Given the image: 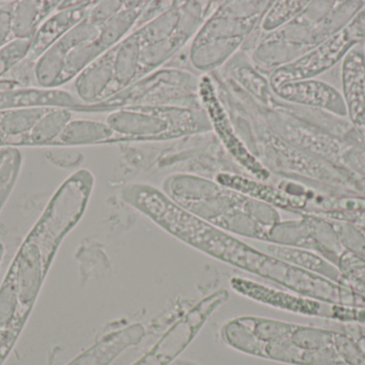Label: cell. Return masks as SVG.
<instances>
[{
  "label": "cell",
  "mask_w": 365,
  "mask_h": 365,
  "mask_svg": "<svg viewBox=\"0 0 365 365\" xmlns=\"http://www.w3.org/2000/svg\"><path fill=\"white\" fill-rule=\"evenodd\" d=\"M122 199L153 221L160 229L191 248L249 274L293 289H302L299 270L265 254L191 214L163 191L147 184H130L121 190Z\"/></svg>",
  "instance_id": "1"
},
{
  "label": "cell",
  "mask_w": 365,
  "mask_h": 365,
  "mask_svg": "<svg viewBox=\"0 0 365 365\" xmlns=\"http://www.w3.org/2000/svg\"><path fill=\"white\" fill-rule=\"evenodd\" d=\"M163 192L182 209L232 235L268 242L279 221L272 206L205 176L173 174L164 180Z\"/></svg>",
  "instance_id": "2"
},
{
  "label": "cell",
  "mask_w": 365,
  "mask_h": 365,
  "mask_svg": "<svg viewBox=\"0 0 365 365\" xmlns=\"http://www.w3.org/2000/svg\"><path fill=\"white\" fill-rule=\"evenodd\" d=\"M272 4L218 2L187 46L189 69L200 76L222 69L242 51Z\"/></svg>",
  "instance_id": "3"
},
{
  "label": "cell",
  "mask_w": 365,
  "mask_h": 365,
  "mask_svg": "<svg viewBox=\"0 0 365 365\" xmlns=\"http://www.w3.org/2000/svg\"><path fill=\"white\" fill-rule=\"evenodd\" d=\"M118 147L126 164L145 171L175 169L173 174L245 175L212 132L158 143L120 144Z\"/></svg>",
  "instance_id": "4"
},
{
  "label": "cell",
  "mask_w": 365,
  "mask_h": 365,
  "mask_svg": "<svg viewBox=\"0 0 365 365\" xmlns=\"http://www.w3.org/2000/svg\"><path fill=\"white\" fill-rule=\"evenodd\" d=\"M219 1H171L145 25L133 30L139 45L141 79L182 53Z\"/></svg>",
  "instance_id": "5"
},
{
  "label": "cell",
  "mask_w": 365,
  "mask_h": 365,
  "mask_svg": "<svg viewBox=\"0 0 365 365\" xmlns=\"http://www.w3.org/2000/svg\"><path fill=\"white\" fill-rule=\"evenodd\" d=\"M105 122L115 134V145L158 143L212 132L204 109L124 107L108 113Z\"/></svg>",
  "instance_id": "6"
},
{
  "label": "cell",
  "mask_w": 365,
  "mask_h": 365,
  "mask_svg": "<svg viewBox=\"0 0 365 365\" xmlns=\"http://www.w3.org/2000/svg\"><path fill=\"white\" fill-rule=\"evenodd\" d=\"M200 77L187 69L166 66L104 102L86 104L85 113H110L134 106L203 109L199 94Z\"/></svg>",
  "instance_id": "7"
},
{
  "label": "cell",
  "mask_w": 365,
  "mask_h": 365,
  "mask_svg": "<svg viewBox=\"0 0 365 365\" xmlns=\"http://www.w3.org/2000/svg\"><path fill=\"white\" fill-rule=\"evenodd\" d=\"M229 291L218 289L187 311L163 334L158 342L132 365H170L188 347L206 321L229 300Z\"/></svg>",
  "instance_id": "8"
},
{
  "label": "cell",
  "mask_w": 365,
  "mask_h": 365,
  "mask_svg": "<svg viewBox=\"0 0 365 365\" xmlns=\"http://www.w3.org/2000/svg\"><path fill=\"white\" fill-rule=\"evenodd\" d=\"M199 94L202 106L205 109L212 124V133L232 160L249 177L259 181H266L269 178V171L257 160L238 136L210 75H201L200 77Z\"/></svg>",
  "instance_id": "9"
},
{
  "label": "cell",
  "mask_w": 365,
  "mask_h": 365,
  "mask_svg": "<svg viewBox=\"0 0 365 365\" xmlns=\"http://www.w3.org/2000/svg\"><path fill=\"white\" fill-rule=\"evenodd\" d=\"M365 21L358 19L334 36L328 39L321 46L307 55L289 62L268 75L272 89L292 81H306L325 69L331 66L345 51L364 34Z\"/></svg>",
  "instance_id": "10"
},
{
  "label": "cell",
  "mask_w": 365,
  "mask_h": 365,
  "mask_svg": "<svg viewBox=\"0 0 365 365\" xmlns=\"http://www.w3.org/2000/svg\"><path fill=\"white\" fill-rule=\"evenodd\" d=\"M101 27L102 25L94 23L87 15L85 19L48 47L34 64L36 86L46 89L58 88L68 53L75 47L98 38Z\"/></svg>",
  "instance_id": "11"
},
{
  "label": "cell",
  "mask_w": 365,
  "mask_h": 365,
  "mask_svg": "<svg viewBox=\"0 0 365 365\" xmlns=\"http://www.w3.org/2000/svg\"><path fill=\"white\" fill-rule=\"evenodd\" d=\"M66 109L85 113L86 104L61 88L30 87L0 91V113L19 109Z\"/></svg>",
  "instance_id": "12"
},
{
  "label": "cell",
  "mask_w": 365,
  "mask_h": 365,
  "mask_svg": "<svg viewBox=\"0 0 365 365\" xmlns=\"http://www.w3.org/2000/svg\"><path fill=\"white\" fill-rule=\"evenodd\" d=\"M96 2L83 1L73 8L56 11L40 26L34 34L26 57L36 62L48 47L85 19Z\"/></svg>",
  "instance_id": "13"
},
{
  "label": "cell",
  "mask_w": 365,
  "mask_h": 365,
  "mask_svg": "<svg viewBox=\"0 0 365 365\" xmlns=\"http://www.w3.org/2000/svg\"><path fill=\"white\" fill-rule=\"evenodd\" d=\"M280 100L295 104L312 105L336 111L344 109L340 94L326 84L315 81H298L283 84L272 90Z\"/></svg>",
  "instance_id": "14"
},
{
  "label": "cell",
  "mask_w": 365,
  "mask_h": 365,
  "mask_svg": "<svg viewBox=\"0 0 365 365\" xmlns=\"http://www.w3.org/2000/svg\"><path fill=\"white\" fill-rule=\"evenodd\" d=\"M344 94L349 115L355 124H365V61L361 51L351 49L343 68Z\"/></svg>",
  "instance_id": "15"
},
{
  "label": "cell",
  "mask_w": 365,
  "mask_h": 365,
  "mask_svg": "<svg viewBox=\"0 0 365 365\" xmlns=\"http://www.w3.org/2000/svg\"><path fill=\"white\" fill-rule=\"evenodd\" d=\"M60 1L23 0L13 6V40H32L40 26L57 11Z\"/></svg>",
  "instance_id": "16"
},
{
  "label": "cell",
  "mask_w": 365,
  "mask_h": 365,
  "mask_svg": "<svg viewBox=\"0 0 365 365\" xmlns=\"http://www.w3.org/2000/svg\"><path fill=\"white\" fill-rule=\"evenodd\" d=\"M115 134L106 122L91 119H73L68 122L51 147H81V146L109 145Z\"/></svg>",
  "instance_id": "17"
},
{
  "label": "cell",
  "mask_w": 365,
  "mask_h": 365,
  "mask_svg": "<svg viewBox=\"0 0 365 365\" xmlns=\"http://www.w3.org/2000/svg\"><path fill=\"white\" fill-rule=\"evenodd\" d=\"M71 120H73V111L70 109L58 107L47 109L31 132L24 137L21 146L51 147Z\"/></svg>",
  "instance_id": "18"
},
{
  "label": "cell",
  "mask_w": 365,
  "mask_h": 365,
  "mask_svg": "<svg viewBox=\"0 0 365 365\" xmlns=\"http://www.w3.org/2000/svg\"><path fill=\"white\" fill-rule=\"evenodd\" d=\"M48 109H19L0 113V129L2 133L12 141L13 147L21 146V141L27 136L36 122L42 118Z\"/></svg>",
  "instance_id": "19"
},
{
  "label": "cell",
  "mask_w": 365,
  "mask_h": 365,
  "mask_svg": "<svg viewBox=\"0 0 365 365\" xmlns=\"http://www.w3.org/2000/svg\"><path fill=\"white\" fill-rule=\"evenodd\" d=\"M23 164V156L17 147H9L0 164V211L16 184Z\"/></svg>",
  "instance_id": "20"
},
{
  "label": "cell",
  "mask_w": 365,
  "mask_h": 365,
  "mask_svg": "<svg viewBox=\"0 0 365 365\" xmlns=\"http://www.w3.org/2000/svg\"><path fill=\"white\" fill-rule=\"evenodd\" d=\"M34 64L36 62L27 57L15 64L4 76L0 77V91L17 88L38 87L34 75Z\"/></svg>",
  "instance_id": "21"
},
{
  "label": "cell",
  "mask_w": 365,
  "mask_h": 365,
  "mask_svg": "<svg viewBox=\"0 0 365 365\" xmlns=\"http://www.w3.org/2000/svg\"><path fill=\"white\" fill-rule=\"evenodd\" d=\"M44 156L49 163L61 169H74L85 161L83 152L74 147H48Z\"/></svg>",
  "instance_id": "22"
},
{
  "label": "cell",
  "mask_w": 365,
  "mask_h": 365,
  "mask_svg": "<svg viewBox=\"0 0 365 365\" xmlns=\"http://www.w3.org/2000/svg\"><path fill=\"white\" fill-rule=\"evenodd\" d=\"M30 45L31 40H13L0 49V77L27 56Z\"/></svg>",
  "instance_id": "23"
},
{
  "label": "cell",
  "mask_w": 365,
  "mask_h": 365,
  "mask_svg": "<svg viewBox=\"0 0 365 365\" xmlns=\"http://www.w3.org/2000/svg\"><path fill=\"white\" fill-rule=\"evenodd\" d=\"M17 289L14 284H6L0 291V330L11 323L16 306Z\"/></svg>",
  "instance_id": "24"
},
{
  "label": "cell",
  "mask_w": 365,
  "mask_h": 365,
  "mask_svg": "<svg viewBox=\"0 0 365 365\" xmlns=\"http://www.w3.org/2000/svg\"><path fill=\"white\" fill-rule=\"evenodd\" d=\"M13 6L14 1L0 6V49L13 41Z\"/></svg>",
  "instance_id": "25"
},
{
  "label": "cell",
  "mask_w": 365,
  "mask_h": 365,
  "mask_svg": "<svg viewBox=\"0 0 365 365\" xmlns=\"http://www.w3.org/2000/svg\"><path fill=\"white\" fill-rule=\"evenodd\" d=\"M4 147H13V144L11 139H8V137L2 133L1 129H0V148Z\"/></svg>",
  "instance_id": "26"
},
{
  "label": "cell",
  "mask_w": 365,
  "mask_h": 365,
  "mask_svg": "<svg viewBox=\"0 0 365 365\" xmlns=\"http://www.w3.org/2000/svg\"><path fill=\"white\" fill-rule=\"evenodd\" d=\"M6 340H8V334H6V332L0 330V349L6 344Z\"/></svg>",
  "instance_id": "27"
},
{
  "label": "cell",
  "mask_w": 365,
  "mask_h": 365,
  "mask_svg": "<svg viewBox=\"0 0 365 365\" xmlns=\"http://www.w3.org/2000/svg\"><path fill=\"white\" fill-rule=\"evenodd\" d=\"M4 4V1H0V6H2V4Z\"/></svg>",
  "instance_id": "28"
},
{
  "label": "cell",
  "mask_w": 365,
  "mask_h": 365,
  "mask_svg": "<svg viewBox=\"0 0 365 365\" xmlns=\"http://www.w3.org/2000/svg\"><path fill=\"white\" fill-rule=\"evenodd\" d=\"M0 364H1V357H0Z\"/></svg>",
  "instance_id": "29"
},
{
  "label": "cell",
  "mask_w": 365,
  "mask_h": 365,
  "mask_svg": "<svg viewBox=\"0 0 365 365\" xmlns=\"http://www.w3.org/2000/svg\"><path fill=\"white\" fill-rule=\"evenodd\" d=\"M171 365H178V364H171Z\"/></svg>",
  "instance_id": "30"
}]
</instances>
